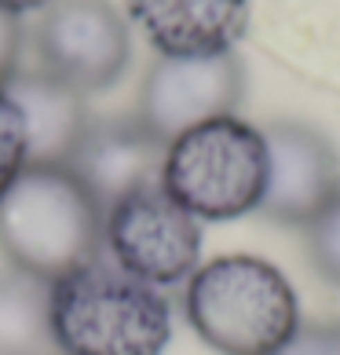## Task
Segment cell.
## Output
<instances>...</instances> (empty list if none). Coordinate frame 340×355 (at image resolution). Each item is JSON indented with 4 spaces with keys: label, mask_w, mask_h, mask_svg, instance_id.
Wrapping results in <instances>:
<instances>
[{
    "label": "cell",
    "mask_w": 340,
    "mask_h": 355,
    "mask_svg": "<svg viewBox=\"0 0 340 355\" xmlns=\"http://www.w3.org/2000/svg\"><path fill=\"white\" fill-rule=\"evenodd\" d=\"M48 319L59 355H165L172 340L165 289L128 275L107 253L51 282Z\"/></svg>",
    "instance_id": "cell-1"
},
{
    "label": "cell",
    "mask_w": 340,
    "mask_h": 355,
    "mask_svg": "<svg viewBox=\"0 0 340 355\" xmlns=\"http://www.w3.org/2000/svg\"><path fill=\"white\" fill-rule=\"evenodd\" d=\"M183 315L220 355H271L304 326L293 282L253 253L198 264L183 282Z\"/></svg>",
    "instance_id": "cell-2"
},
{
    "label": "cell",
    "mask_w": 340,
    "mask_h": 355,
    "mask_svg": "<svg viewBox=\"0 0 340 355\" xmlns=\"http://www.w3.org/2000/svg\"><path fill=\"white\" fill-rule=\"evenodd\" d=\"M0 253L55 282L102 253V205L70 165H26L0 198Z\"/></svg>",
    "instance_id": "cell-3"
},
{
    "label": "cell",
    "mask_w": 340,
    "mask_h": 355,
    "mask_svg": "<svg viewBox=\"0 0 340 355\" xmlns=\"http://www.w3.org/2000/svg\"><path fill=\"white\" fill-rule=\"evenodd\" d=\"M161 187L202 223L260 213L267 191L264 128L227 114L176 136L165 147Z\"/></svg>",
    "instance_id": "cell-4"
},
{
    "label": "cell",
    "mask_w": 340,
    "mask_h": 355,
    "mask_svg": "<svg viewBox=\"0 0 340 355\" xmlns=\"http://www.w3.org/2000/svg\"><path fill=\"white\" fill-rule=\"evenodd\" d=\"M37 70L81 96L107 92L132 62V30L114 0H51L33 22Z\"/></svg>",
    "instance_id": "cell-5"
},
{
    "label": "cell",
    "mask_w": 340,
    "mask_h": 355,
    "mask_svg": "<svg viewBox=\"0 0 340 355\" xmlns=\"http://www.w3.org/2000/svg\"><path fill=\"white\" fill-rule=\"evenodd\" d=\"M102 253L158 289L183 286L202 264V220L150 183L102 213Z\"/></svg>",
    "instance_id": "cell-6"
},
{
    "label": "cell",
    "mask_w": 340,
    "mask_h": 355,
    "mask_svg": "<svg viewBox=\"0 0 340 355\" xmlns=\"http://www.w3.org/2000/svg\"><path fill=\"white\" fill-rule=\"evenodd\" d=\"M245 96V67L234 51L202 59H165L158 55L139 85L136 117L161 143L190 132L205 121L238 110Z\"/></svg>",
    "instance_id": "cell-7"
},
{
    "label": "cell",
    "mask_w": 340,
    "mask_h": 355,
    "mask_svg": "<svg viewBox=\"0 0 340 355\" xmlns=\"http://www.w3.org/2000/svg\"><path fill=\"white\" fill-rule=\"evenodd\" d=\"M267 139V191L260 213L285 227H307L340 198V150L304 121H274Z\"/></svg>",
    "instance_id": "cell-8"
},
{
    "label": "cell",
    "mask_w": 340,
    "mask_h": 355,
    "mask_svg": "<svg viewBox=\"0 0 340 355\" xmlns=\"http://www.w3.org/2000/svg\"><path fill=\"white\" fill-rule=\"evenodd\" d=\"M165 147L139 117H102L91 121L70 168L102 205V213L125 194L161 183Z\"/></svg>",
    "instance_id": "cell-9"
},
{
    "label": "cell",
    "mask_w": 340,
    "mask_h": 355,
    "mask_svg": "<svg viewBox=\"0 0 340 355\" xmlns=\"http://www.w3.org/2000/svg\"><path fill=\"white\" fill-rule=\"evenodd\" d=\"M125 8L165 59L224 55L249 30V0H125Z\"/></svg>",
    "instance_id": "cell-10"
},
{
    "label": "cell",
    "mask_w": 340,
    "mask_h": 355,
    "mask_svg": "<svg viewBox=\"0 0 340 355\" xmlns=\"http://www.w3.org/2000/svg\"><path fill=\"white\" fill-rule=\"evenodd\" d=\"M4 92L22 114L26 165H70L88 125L96 121L88 114V96L37 67H22Z\"/></svg>",
    "instance_id": "cell-11"
},
{
    "label": "cell",
    "mask_w": 340,
    "mask_h": 355,
    "mask_svg": "<svg viewBox=\"0 0 340 355\" xmlns=\"http://www.w3.org/2000/svg\"><path fill=\"white\" fill-rule=\"evenodd\" d=\"M48 289L26 271H0V355H59L51 340Z\"/></svg>",
    "instance_id": "cell-12"
},
{
    "label": "cell",
    "mask_w": 340,
    "mask_h": 355,
    "mask_svg": "<svg viewBox=\"0 0 340 355\" xmlns=\"http://www.w3.org/2000/svg\"><path fill=\"white\" fill-rule=\"evenodd\" d=\"M304 231H307V253L315 271L340 289V198L315 223H307Z\"/></svg>",
    "instance_id": "cell-13"
},
{
    "label": "cell",
    "mask_w": 340,
    "mask_h": 355,
    "mask_svg": "<svg viewBox=\"0 0 340 355\" xmlns=\"http://www.w3.org/2000/svg\"><path fill=\"white\" fill-rule=\"evenodd\" d=\"M26 168V128L11 96L0 88V198Z\"/></svg>",
    "instance_id": "cell-14"
},
{
    "label": "cell",
    "mask_w": 340,
    "mask_h": 355,
    "mask_svg": "<svg viewBox=\"0 0 340 355\" xmlns=\"http://www.w3.org/2000/svg\"><path fill=\"white\" fill-rule=\"evenodd\" d=\"M271 355H340V322H311Z\"/></svg>",
    "instance_id": "cell-15"
},
{
    "label": "cell",
    "mask_w": 340,
    "mask_h": 355,
    "mask_svg": "<svg viewBox=\"0 0 340 355\" xmlns=\"http://www.w3.org/2000/svg\"><path fill=\"white\" fill-rule=\"evenodd\" d=\"M22 44H26V30L19 15L0 8V88L22 70Z\"/></svg>",
    "instance_id": "cell-16"
},
{
    "label": "cell",
    "mask_w": 340,
    "mask_h": 355,
    "mask_svg": "<svg viewBox=\"0 0 340 355\" xmlns=\"http://www.w3.org/2000/svg\"><path fill=\"white\" fill-rule=\"evenodd\" d=\"M51 0H0V8L4 11H11V15H30V11H41V8H48Z\"/></svg>",
    "instance_id": "cell-17"
}]
</instances>
